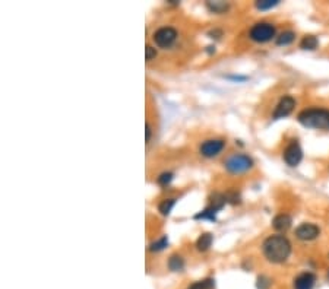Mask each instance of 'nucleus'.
<instances>
[{"label": "nucleus", "instance_id": "26", "mask_svg": "<svg viewBox=\"0 0 329 289\" xmlns=\"http://www.w3.org/2000/svg\"><path fill=\"white\" fill-rule=\"evenodd\" d=\"M328 278H329V273H328Z\"/></svg>", "mask_w": 329, "mask_h": 289}, {"label": "nucleus", "instance_id": "21", "mask_svg": "<svg viewBox=\"0 0 329 289\" xmlns=\"http://www.w3.org/2000/svg\"><path fill=\"white\" fill-rule=\"evenodd\" d=\"M171 180H173V174L171 173H163L160 177H158V184H161V186H168L170 183H171Z\"/></svg>", "mask_w": 329, "mask_h": 289}, {"label": "nucleus", "instance_id": "10", "mask_svg": "<svg viewBox=\"0 0 329 289\" xmlns=\"http://www.w3.org/2000/svg\"><path fill=\"white\" fill-rule=\"evenodd\" d=\"M316 276L310 272H303L294 279V289H313Z\"/></svg>", "mask_w": 329, "mask_h": 289}, {"label": "nucleus", "instance_id": "6", "mask_svg": "<svg viewBox=\"0 0 329 289\" xmlns=\"http://www.w3.org/2000/svg\"><path fill=\"white\" fill-rule=\"evenodd\" d=\"M283 158H284V161L288 167H297L300 164V161L303 158V151H302L297 140L290 142V145L286 148V151L283 154Z\"/></svg>", "mask_w": 329, "mask_h": 289}, {"label": "nucleus", "instance_id": "24", "mask_svg": "<svg viewBox=\"0 0 329 289\" xmlns=\"http://www.w3.org/2000/svg\"><path fill=\"white\" fill-rule=\"evenodd\" d=\"M145 51H146V56H145V57H146V60H148V61H149V60H152V58H154V57L157 56V51H155V48H152L151 45H148Z\"/></svg>", "mask_w": 329, "mask_h": 289}, {"label": "nucleus", "instance_id": "15", "mask_svg": "<svg viewBox=\"0 0 329 289\" xmlns=\"http://www.w3.org/2000/svg\"><path fill=\"white\" fill-rule=\"evenodd\" d=\"M183 266H185V262H183V259H182L180 256L173 254V256L170 257V260H168V268H170L173 272H180V270L183 269Z\"/></svg>", "mask_w": 329, "mask_h": 289}, {"label": "nucleus", "instance_id": "8", "mask_svg": "<svg viewBox=\"0 0 329 289\" xmlns=\"http://www.w3.org/2000/svg\"><path fill=\"white\" fill-rule=\"evenodd\" d=\"M226 146V142L221 139H211L206 140L201 145V154L206 158H214L217 156Z\"/></svg>", "mask_w": 329, "mask_h": 289}, {"label": "nucleus", "instance_id": "20", "mask_svg": "<svg viewBox=\"0 0 329 289\" xmlns=\"http://www.w3.org/2000/svg\"><path fill=\"white\" fill-rule=\"evenodd\" d=\"M278 3H280L278 0H259V1H256V7L261 10H267V9L277 6Z\"/></svg>", "mask_w": 329, "mask_h": 289}, {"label": "nucleus", "instance_id": "22", "mask_svg": "<svg viewBox=\"0 0 329 289\" xmlns=\"http://www.w3.org/2000/svg\"><path fill=\"white\" fill-rule=\"evenodd\" d=\"M226 199H227V202H230V203H239L240 202V194L237 193V192H234V190H230L227 194H226Z\"/></svg>", "mask_w": 329, "mask_h": 289}, {"label": "nucleus", "instance_id": "7", "mask_svg": "<svg viewBox=\"0 0 329 289\" xmlns=\"http://www.w3.org/2000/svg\"><path fill=\"white\" fill-rule=\"evenodd\" d=\"M296 107V99L290 95H286L280 99V102L277 104L275 107V111H274V118L278 120V118H284L287 116H290L293 113Z\"/></svg>", "mask_w": 329, "mask_h": 289}, {"label": "nucleus", "instance_id": "13", "mask_svg": "<svg viewBox=\"0 0 329 289\" xmlns=\"http://www.w3.org/2000/svg\"><path fill=\"white\" fill-rule=\"evenodd\" d=\"M318 45H319V41L315 35H306L300 42V47L303 50H316Z\"/></svg>", "mask_w": 329, "mask_h": 289}, {"label": "nucleus", "instance_id": "25", "mask_svg": "<svg viewBox=\"0 0 329 289\" xmlns=\"http://www.w3.org/2000/svg\"><path fill=\"white\" fill-rule=\"evenodd\" d=\"M145 129H146V130H145V132H146V142H149V137H151V126L146 123V127H145Z\"/></svg>", "mask_w": 329, "mask_h": 289}, {"label": "nucleus", "instance_id": "16", "mask_svg": "<svg viewBox=\"0 0 329 289\" xmlns=\"http://www.w3.org/2000/svg\"><path fill=\"white\" fill-rule=\"evenodd\" d=\"M208 9L211 10V12H214V13H223V12H226L227 9H228V3H226V1H208Z\"/></svg>", "mask_w": 329, "mask_h": 289}, {"label": "nucleus", "instance_id": "5", "mask_svg": "<svg viewBox=\"0 0 329 289\" xmlns=\"http://www.w3.org/2000/svg\"><path fill=\"white\" fill-rule=\"evenodd\" d=\"M177 38V32L174 28H170V26H164V28H160L155 34H154V42L161 47V48H168L173 45V42L176 41Z\"/></svg>", "mask_w": 329, "mask_h": 289}, {"label": "nucleus", "instance_id": "9", "mask_svg": "<svg viewBox=\"0 0 329 289\" xmlns=\"http://www.w3.org/2000/svg\"><path fill=\"white\" fill-rule=\"evenodd\" d=\"M319 234H321V231L315 224H302L296 230V237L302 241H312V240L318 238Z\"/></svg>", "mask_w": 329, "mask_h": 289}, {"label": "nucleus", "instance_id": "3", "mask_svg": "<svg viewBox=\"0 0 329 289\" xmlns=\"http://www.w3.org/2000/svg\"><path fill=\"white\" fill-rule=\"evenodd\" d=\"M249 37L256 42H268L275 37V26L269 22H258L252 26Z\"/></svg>", "mask_w": 329, "mask_h": 289}, {"label": "nucleus", "instance_id": "2", "mask_svg": "<svg viewBox=\"0 0 329 289\" xmlns=\"http://www.w3.org/2000/svg\"><path fill=\"white\" fill-rule=\"evenodd\" d=\"M297 120L305 126L310 129L318 130H329V110L327 108H306L303 110Z\"/></svg>", "mask_w": 329, "mask_h": 289}, {"label": "nucleus", "instance_id": "1", "mask_svg": "<svg viewBox=\"0 0 329 289\" xmlns=\"http://www.w3.org/2000/svg\"><path fill=\"white\" fill-rule=\"evenodd\" d=\"M264 254L271 263H284L291 254V244L284 235H271L264 241Z\"/></svg>", "mask_w": 329, "mask_h": 289}, {"label": "nucleus", "instance_id": "12", "mask_svg": "<svg viewBox=\"0 0 329 289\" xmlns=\"http://www.w3.org/2000/svg\"><path fill=\"white\" fill-rule=\"evenodd\" d=\"M212 241H214L212 234H209V232L202 234V235L198 238V241H196V247H198L199 251H206V250L212 246Z\"/></svg>", "mask_w": 329, "mask_h": 289}, {"label": "nucleus", "instance_id": "17", "mask_svg": "<svg viewBox=\"0 0 329 289\" xmlns=\"http://www.w3.org/2000/svg\"><path fill=\"white\" fill-rule=\"evenodd\" d=\"M176 205V199H165L161 205H160V212H161V215H164V216H167L170 212H171V209H173V206Z\"/></svg>", "mask_w": 329, "mask_h": 289}, {"label": "nucleus", "instance_id": "4", "mask_svg": "<svg viewBox=\"0 0 329 289\" xmlns=\"http://www.w3.org/2000/svg\"><path fill=\"white\" fill-rule=\"evenodd\" d=\"M253 167V161L250 156L243 154H236L226 161V168L233 174H242L249 171Z\"/></svg>", "mask_w": 329, "mask_h": 289}, {"label": "nucleus", "instance_id": "18", "mask_svg": "<svg viewBox=\"0 0 329 289\" xmlns=\"http://www.w3.org/2000/svg\"><path fill=\"white\" fill-rule=\"evenodd\" d=\"M167 246H168V238H167V237H161L160 240L154 241V243L149 246V250H151V251H161V250H164Z\"/></svg>", "mask_w": 329, "mask_h": 289}, {"label": "nucleus", "instance_id": "11", "mask_svg": "<svg viewBox=\"0 0 329 289\" xmlns=\"http://www.w3.org/2000/svg\"><path fill=\"white\" fill-rule=\"evenodd\" d=\"M291 224H293L291 216L287 215V213H280V215H277V216L274 218V221H272V227H274L277 231H280V232L287 231V230L291 227Z\"/></svg>", "mask_w": 329, "mask_h": 289}, {"label": "nucleus", "instance_id": "19", "mask_svg": "<svg viewBox=\"0 0 329 289\" xmlns=\"http://www.w3.org/2000/svg\"><path fill=\"white\" fill-rule=\"evenodd\" d=\"M214 288V281L212 279H204L199 282H195L193 285H190L187 289H212Z\"/></svg>", "mask_w": 329, "mask_h": 289}, {"label": "nucleus", "instance_id": "23", "mask_svg": "<svg viewBox=\"0 0 329 289\" xmlns=\"http://www.w3.org/2000/svg\"><path fill=\"white\" fill-rule=\"evenodd\" d=\"M271 287V281L265 276H259L258 278V288L259 289H268Z\"/></svg>", "mask_w": 329, "mask_h": 289}, {"label": "nucleus", "instance_id": "14", "mask_svg": "<svg viewBox=\"0 0 329 289\" xmlns=\"http://www.w3.org/2000/svg\"><path fill=\"white\" fill-rule=\"evenodd\" d=\"M296 39V34L293 31H286L283 34H280V37H277V44L278 45H288Z\"/></svg>", "mask_w": 329, "mask_h": 289}]
</instances>
